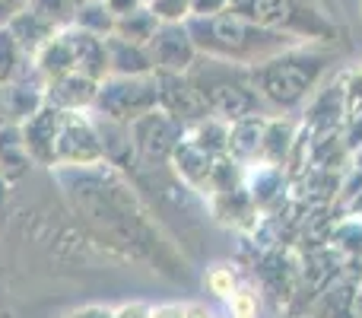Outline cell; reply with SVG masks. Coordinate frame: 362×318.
Instances as JSON below:
<instances>
[{
  "mask_svg": "<svg viewBox=\"0 0 362 318\" xmlns=\"http://www.w3.org/2000/svg\"><path fill=\"white\" fill-rule=\"evenodd\" d=\"M45 76L35 70V64H25L10 83L0 86V108H4L6 125H23L25 118L38 112L45 106Z\"/></svg>",
  "mask_w": 362,
  "mask_h": 318,
  "instance_id": "obj_3",
  "label": "cell"
},
{
  "mask_svg": "<svg viewBox=\"0 0 362 318\" xmlns=\"http://www.w3.org/2000/svg\"><path fill=\"white\" fill-rule=\"evenodd\" d=\"M64 108H54L45 102L32 118H25L19 125L23 131V144H25V153L35 166H54V147H57V134H61V125H64Z\"/></svg>",
  "mask_w": 362,
  "mask_h": 318,
  "instance_id": "obj_5",
  "label": "cell"
},
{
  "mask_svg": "<svg viewBox=\"0 0 362 318\" xmlns=\"http://www.w3.org/2000/svg\"><path fill=\"white\" fill-rule=\"evenodd\" d=\"M172 162L178 166V175L187 181V185L200 188L206 178L213 175V157L204 150H197L194 144H187L185 137L175 144V150H172Z\"/></svg>",
  "mask_w": 362,
  "mask_h": 318,
  "instance_id": "obj_11",
  "label": "cell"
},
{
  "mask_svg": "<svg viewBox=\"0 0 362 318\" xmlns=\"http://www.w3.org/2000/svg\"><path fill=\"white\" fill-rule=\"evenodd\" d=\"M144 4H146V6H150V4H153V0H144Z\"/></svg>",
  "mask_w": 362,
  "mask_h": 318,
  "instance_id": "obj_25",
  "label": "cell"
},
{
  "mask_svg": "<svg viewBox=\"0 0 362 318\" xmlns=\"http://www.w3.org/2000/svg\"><path fill=\"white\" fill-rule=\"evenodd\" d=\"M0 125H4V108H0Z\"/></svg>",
  "mask_w": 362,
  "mask_h": 318,
  "instance_id": "obj_24",
  "label": "cell"
},
{
  "mask_svg": "<svg viewBox=\"0 0 362 318\" xmlns=\"http://www.w3.org/2000/svg\"><path fill=\"white\" fill-rule=\"evenodd\" d=\"M6 29L16 35L19 48H23L25 55L32 57V55H35V51L42 48V45L57 32V25H51L48 19H42L38 13H32L29 6H23L19 13H13V19L6 23Z\"/></svg>",
  "mask_w": 362,
  "mask_h": 318,
  "instance_id": "obj_10",
  "label": "cell"
},
{
  "mask_svg": "<svg viewBox=\"0 0 362 318\" xmlns=\"http://www.w3.org/2000/svg\"><path fill=\"white\" fill-rule=\"evenodd\" d=\"M105 159L99 131L93 125V115L86 112H67L64 115L61 134H57L54 147V166L51 169H83V166H99Z\"/></svg>",
  "mask_w": 362,
  "mask_h": 318,
  "instance_id": "obj_2",
  "label": "cell"
},
{
  "mask_svg": "<svg viewBox=\"0 0 362 318\" xmlns=\"http://www.w3.org/2000/svg\"><path fill=\"white\" fill-rule=\"evenodd\" d=\"M67 318H115V309H105V306H86V309H76L74 315Z\"/></svg>",
  "mask_w": 362,
  "mask_h": 318,
  "instance_id": "obj_21",
  "label": "cell"
},
{
  "mask_svg": "<svg viewBox=\"0 0 362 318\" xmlns=\"http://www.w3.org/2000/svg\"><path fill=\"white\" fill-rule=\"evenodd\" d=\"M108 48V76H140V74H153V57L146 51V45L127 42L121 35H108L105 38Z\"/></svg>",
  "mask_w": 362,
  "mask_h": 318,
  "instance_id": "obj_9",
  "label": "cell"
},
{
  "mask_svg": "<svg viewBox=\"0 0 362 318\" xmlns=\"http://www.w3.org/2000/svg\"><path fill=\"white\" fill-rule=\"evenodd\" d=\"M29 153H25V144H23V131L19 125H0V172L6 178H19L29 166Z\"/></svg>",
  "mask_w": 362,
  "mask_h": 318,
  "instance_id": "obj_12",
  "label": "cell"
},
{
  "mask_svg": "<svg viewBox=\"0 0 362 318\" xmlns=\"http://www.w3.org/2000/svg\"><path fill=\"white\" fill-rule=\"evenodd\" d=\"M67 35L70 45H74V57H76V74H86L93 80H105L108 76V48H105V38L93 35V32L80 29V25L70 23L67 25Z\"/></svg>",
  "mask_w": 362,
  "mask_h": 318,
  "instance_id": "obj_7",
  "label": "cell"
},
{
  "mask_svg": "<svg viewBox=\"0 0 362 318\" xmlns=\"http://www.w3.org/2000/svg\"><path fill=\"white\" fill-rule=\"evenodd\" d=\"M150 10L159 16V23H181L191 10V0H153Z\"/></svg>",
  "mask_w": 362,
  "mask_h": 318,
  "instance_id": "obj_16",
  "label": "cell"
},
{
  "mask_svg": "<svg viewBox=\"0 0 362 318\" xmlns=\"http://www.w3.org/2000/svg\"><path fill=\"white\" fill-rule=\"evenodd\" d=\"M29 61H32V57L19 48L16 35H13L6 25H0V86H4V83H10Z\"/></svg>",
  "mask_w": 362,
  "mask_h": 318,
  "instance_id": "obj_15",
  "label": "cell"
},
{
  "mask_svg": "<svg viewBox=\"0 0 362 318\" xmlns=\"http://www.w3.org/2000/svg\"><path fill=\"white\" fill-rule=\"evenodd\" d=\"M153 309L144 306V302H127V306L115 309V318H150Z\"/></svg>",
  "mask_w": 362,
  "mask_h": 318,
  "instance_id": "obj_20",
  "label": "cell"
},
{
  "mask_svg": "<svg viewBox=\"0 0 362 318\" xmlns=\"http://www.w3.org/2000/svg\"><path fill=\"white\" fill-rule=\"evenodd\" d=\"M146 51H150V57H153V67L165 70V74H181V70H187L194 64V55H197L191 32L181 23H159L156 35L150 38Z\"/></svg>",
  "mask_w": 362,
  "mask_h": 318,
  "instance_id": "obj_4",
  "label": "cell"
},
{
  "mask_svg": "<svg viewBox=\"0 0 362 318\" xmlns=\"http://www.w3.org/2000/svg\"><path fill=\"white\" fill-rule=\"evenodd\" d=\"M32 64H35V70L45 76V83L57 80V76L76 74V57H74V45H70V35H67V25H61V29L32 55Z\"/></svg>",
  "mask_w": 362,
  "mask_h": 318,
  "instance_id": "obj_8",
  "label": "cell"
},
{
  "mask_svg": "<svg viewBox=\"0 0 362 318\" xmlns=\"http://www.w3.org/2000/svg\"><path fill=\"white\" fill-rule=\"evenodd\" d=\"M229 309H232V318H255L257 300L248 293V290H235V293L229 296Z\"/></svg>",
  "mask_w": 362,
  "mask_h": 318,
  "instance_id": "obj_18",
  "label": "cell"
},
{
  "mask_svg": "<svg viewBox=\"0 0 362 318\" xmlns=\"http://www.w3.org/2000/svg\"><path fill=\"white\" fill-rule=\"evenodd\" d=\"M115 23H118V19H115V13L105 6V0H83L74 13V25H80V29L93 32V35H102V38L112 35Z\"/></svg>",
  "mask_w": 362,
  "mask_h": 318,
  "instance_id": "obj_14",
  "label": "cell"
},
{
  "mask_svg": "<svg viewBox=\"0 0 362 318\" xmlns=\"http://www.w3.org/2000/svg\"><path fill=\"white\" fill-rule=\"evenodd\" d=\"M95 93H99V80H93L86 74H67L57 76V80H48L45 102L54 108H64V112H89L95 102Z\"/></svg>",
  "mask_w": 362,
  "mask_h": 318,
  "instance_id": "obj_6",
  "label": "cell"
},
{
  "mask_svg": "<svg viewBox=\"0 0 362 318\" xmlns=\"http://www.w3.org/2000/svg\"><path fill=\"white\" fill-rule=\"evenodd\" d=\"M206 290H210L213 296H226V300H229V296L235 293V277H232V271L213 268L210 274H206Z\"/></svg>",
  "mask_w": 362,
  "mask_h": 318,
  "instance_id": "obj_17",
  "label": "cell"
},
{
  "mask_svg": "<svg viewBox=\"0 0 362 318\" xmlns=\"http://www.w3.org/2000/svg\"><path fill=\"white\" fill-rule=\"evenodd\" d=\"M185 318H210V315H206L200 306H191V309H185Z\"/></svg>",
  "mask_w": 362,
  "mask_h": 318,
  "instance_id": "obj_23",
  "label": "cell"
},
{
  "mask_svg": "<svg viewBox=\"0 0 362 318\" xmlns=\"http://www.w3.org/2000/svg\"><path fill=\"white\" fill-rule=\"evenodd\" d=\"M156 29H159V16L150 10V6H140V10L127 13V16H118L112 35H121V38L137 42V45H150V38L156 35Z\"/></svg>",
  "mask_w": 362,
  "mask_h": 318,
  "instance_id": "obj_13",
  "label": "cell"
},
{
  "mask_svg": "<svg viewBox=\"0 0 362 318\" xmlns=\"http://www.w3.org/2000/svg\"><path fill=\"white\" fill-rule=\"evenodd\" d=\"M105 6L115 13V19H118V16H127V13L140 10V6H146V4L144 0H105Z\"/></svg>",
  "mask_w": 362,
  "mask_h": 318,
  "instance_id": "obj_19",
  "label": "cell"
},
{
  "mask_svg": "<svg viewBox=\"0 0 362 318\" xmlns=\"http://www.w3.org/2000/svg\"><path fill=\"white\" fill-rule=\"evenodd\" d=\"M159 106V76L156 74H140V76H105L99 83V93L89 112L105 115L115 121H137L140 115L153 112Z\"/></svg>",
  "mask_w": 362,
  "mask_h": 318,
  "instance_id": "obj_1",
  "label": "cell"
},
{
  "mask_svg": "<svg viewBox=\"0 0 362 318\" xmlns=\"http://www.w3.org/2000/svg\"><path fill=\"white\" fill-rule=\"evenodd\" d=\"M150 318H185V309L181 306H159L150 312Z\"/></svg>",
  "mask_w": 362,
  "mask_h": 318,
  "instance_id": "obj_22",
  "label": "cell"
}]
</instances>
